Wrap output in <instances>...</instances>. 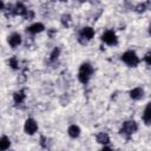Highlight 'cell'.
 <instances>
[{"label":"cell","mask_w":151,"mask_h":151,"mask_svg":"<svg viewBox=\"0 0 151 151\" xmlns=\"http://www.w3.org/2000/svg\"><path fill=\"white\" fill-rule=\"evenodd\" d=\"M92 72H93V70H92V66H91L90 64H87V63L81 64V66H80V68H79V74H78L79 80H80L83 84H86V83L90 80Z\"/></svg>","instance_id":"1"},{"label":"cell","mask_w":151,"mask_h":151,"mask_svg":"<svg viewBox=\"0 0 151 151\" xmlns=\"http://www.w3.org/2000/svg\"><path fill=\"white\" fill-rule=\"evenodd\" d=\"M122 60H123L125 64H127L129 66H131V67L136 66V65L139 63V59H138L137 54H136L133 51H127V52H125V53L122 55Z\"/></svg>","instance_id":"2"},{"label":"cell","mask_w":151,"mask_h":151,"mask_svg":"<svg viewBox=\"0 0 151 151\" xmlns=\"http://www.w3.org/2000/svg\"><path fill=\"white\" fill-rule=\"evenodd\" d=\"M120 131H122V133H124V134H132L133 132L137 131V124H136V122H133V120H127V122H125V123L123 124Z\"/></svg>","instance_id":"3"},{"label":"cell","mask_w":151,"mask_h":151,"mask_svg":"<svg viewBox=\"0 0 151 151\" xmlns=\"http://www.w3.org/2000/svg\"><path fill=\"white\" fill-rule=\"evenodd\" d=\"M24 130H25V132H26L27 134H34V133L37 132V130H38V124H37V122H35L34 119H32V118L27 119V120L25 122Z\"/></svg>","instance_id":"4"},{"label":"cell","mask_w":151,"mask_h":151,"mask_svg":"<svg viewBox=\"0 0 151 151\" xmlns=\"http://www.w3.org/2000/svg\"><path fill=\"white\" fill-rule=\"evenodd\" d=\"M101 40L105 44H107V45H114V44H117V37H116V34L112 31L105 32L103 34V37H101Z\"/></svg>","instance_id":"5"},{"label":"cell","mask_w":151,"mask_h":151,"mask_svg":"<svg viewBox=\"0 0 151 151\" xmlns=\"http://www.w3.org/2000/svg\"><path fill=\"white\" fill-rule=\"evenodd\" d=\"M93 35H94V31L91 27H84L81 29V32H80V38L85 39V41L86 40H91L93 38Z\"/></svg>","instance_id":"6"},{"label":"cell","mask_w":151,"mask_h":151,"mask_svg":"<svg viewBox=\"0 0 151 151\" xmlns=\"http://www.w3.org/2000/svg\"><path fill=\"white\" fill-rule=\"evenodd\" d=\"M8 44L12 46V47H17L21 44V35L18 34V33H13L8 37Z\"/></svg>","instance_id":"7"},{"label":"cell","mask_w":151,"mask_h":151,"mask_svg":"<svg viewBox=\"0 0 151 151\" xmlns=\"http://www.w3.org/2000/svg\"><path fill=\"white\" fill-rule=\"evenodd\" d=\"M143 96H144V90L140 88V87H136V88L130 91V97L134 100H138V99L143 98Z\"/></svg>","instance_id":"8"},{"label":"cell","mask_w":151,"mask_h":151,"mask_svg":"<svg viewBox=\"0 0 151 151\" xmlns=\"http://www.w3.org/2000/svg\"><path fill=\"white\" fill-rule=\"evenodd\" d=\"M44 28H45V26L41 22H35V24L31 25L27 28V32H29V33H40V32L44 31Z\"/></svg>","instance_id":"9"},{"label":"cell","mask_w":151,"mask_h":151,"mask_svg":"<svg viewBox=\"0 0 151 151\" xmlns=\"http://www.w3.org/2000/svg\"><path fill=\"white\" fill-rule=\"evenodd\" d=\"M67 133H68L70 137L77 138V137H79V134H80V129H79V126H77V125H71V126L68 127V130H67Z\"/></svg>","instance_id":"10"},{"label":"cell","mask_w":151,"mask_h":151,"mask_svg":"<svg viewBox=\"0 0 151 151\" xmlns=\"http://www.w3.org/2000/svg\"><path fill=\"white\" fill-rule=\"evenodd\" d=\"M143 119L145 122L146 125H150V122H151V111H150V103L146 105L145 110H144V113H143Z\"/></svg>","instance_id":"11"},{"label":"cell","mask_w":151,"mask_h":151,"mask_svg":"<svg viewBox=\"0 0 151 151\" xmlns=\"http://www.w3.org/2000/svg\"><path fill=\"white\" fill-rule=\"evenodd\" d=\"M11 146V140L7 137H1L0 138V151H6Z\"/></svg>","instance_id":"12"},{"label":"cell","mask_w":151,"mask_h":151,"mask_svg":"<svg viewBox=\"0 0 151 151\" xmlns=\"http://www.w3.org/2000/svg\"><path fill=\"white\" fill-rule=\"evenodd\" d=\"M97 142L100 143V144H107V143L110 142L109 134L105 133V132H100V133L97 136Z\"/></svg>","instance_id":"13"},{"label":"cell","mask_w":151,"mask_h":151,"mask_svg":"<svg viewBox=\"0 0 151 151\" xmlns=\"http://www.w3.org/2000/svg\"><path fill=\"white\" fill-rule=\"evenodd\" d=\"M17 14H19V15H25L26 13H27V8L22 5V4H17V6H15V11H14Z\"/></svg>","instance_id":"14"},{"label":"cell","mask_w":151,"mask_h":151,"mask_svg":"<svg viewBox=\"0 0 151 151\" xmlns=\"http://www.w3.org/2000/svg\"><path fill=\"white\" fill-rule=\"evenodd\" d=\"M25 94H24V92L22 91H19V92H15L14 93V101L17 103V104H20V103H22L24 101V99H25Z\"/></svg>","instance_id":"15"},{"label":"cell","mask_w":151,"mask_h":151,"mask_svg":"<svg viewBox=\"0 0 151 151\" xmlns=\"http://www.w3.org/2000/svg\"><path fill=\"white\" fill-rule=\"evenodd\" d=\"M61 21H63V24H64V25H66V26H67V25H68V22L71 21V17H70L68 14H64V15L61 17Z\"/></svg>","instance_id":"16"},{"label":"cell","mask_w":151,"mask_h":151,"mask_svg":"<svg viewBox=\"0 0 151 151\" xmlns=\"http://www.w3.org/2000/svg\"><path fill=\"white\" fill-rule=\"evenodd\" d=\"M59 52H60V51H59V48H54V50H53V52H52V54H51V59H52V60H54L55 58H58Z\"/></svg>","instance_id":"17"},{"label":"cell","mask_w":151,"mask_h":151,"mask_svg":"<svg viewBox=\"0 0 151 151\" xmlns=\"http://www.w3.org/2000/svg\"><path fill=\"white\" fill-rule=\"evenodd\" d=\"M145 61H146L147 65L151 64V61H150V53H146V55H145Z\"/></svg>","instance_id":"18"},{"label":"cell","mask_w":151,"mask_h":151,"mask_svg":"<svg viewBox=\"0 0 151 151\" xmlns=\"http://www.w3.org/2000/svg\"><path fill=\"white\" fill-rule=\"evenodd\" d=\"M100 151H112V150H111L110 147H107V146H104V147H103Z\"/></svg>","instance_id":"19"},{"label":"cell","mask_w":151,"mask_h":151,"mask_svg":"<svg viewBox=\"0 0 151 151\" xmlns=\"http://www.w3.org/2000/svg\"><path fill=\"white\" fill-rule=\"evenodd\" d=\"M4 6H5V5H4V2H2V1H0V9H2V8H4Z\"/></svg>","instance_id":"20"}]
</instances>
